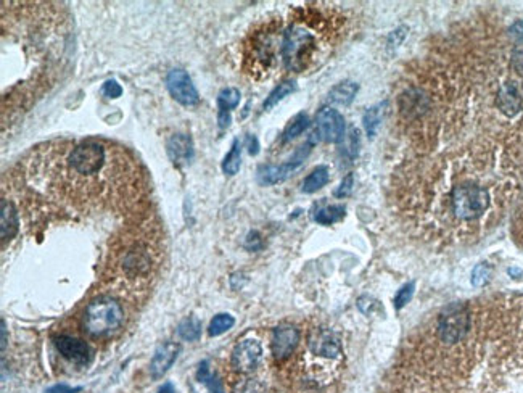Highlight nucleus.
<instances>
[{"mask_svg": "<svg viewBox=\"0 0 523 393\" xmlns=\"http://www.w3.org/2000/svg\"><path fill=\"white\" fill-rule=\"evenodd\" d=\"M7 346V327H5V322L2 321V350H5Z\"/></svg>", "mask_w": 523, "mask_h": 393, "instance_id": "nucleus-39", "label": "nucleus"}, {"mask_svg": "<svg viewBox=\"0 0 523 393\" xmlns=\"http://www.w3.org/2000/svg\"><path fill=\"white\" fill-rule=\"evenodd\" d=\"M124 310L115 298L100 295L86 306L82 315V329L92 339H110L121 330Z\"/></svg>", "mask_w": 523, "mask_h": 393, "instance_id": "nucleus-2", "label": "nucleus"}, {"mask_svg": "<svg viewBox=\"0 0 523 393\" xmlns=\"http://www.w3.org/2000/svg\"><path fill=\"white\" fill-rule=\"evenodd\" d=\"M261 356H263V349H261L259 341L254 339H245L238 341L232 351V366L238 373H252L257 369Z\"/></svg>", "mask_w": 523, "mask_h": 393, "instance_id": "nucleus-10", "label": "nucleus"}, {"mask_svg": "<svg viewBox=\"0 0 523 393\" xmlns=\"http://www.w3.org/2000/svg\"><path fill=\"white\" fill-rule=\"evenodd\" d=\"M343 152L345 155H348L351 159L357 157V153H359V133H357V129L352 128L350 131V134L346 135Z\"/></svg>", "mask_w": 523, "mask_h": 393, "instance_id": "nucleus-29", "label": "nucleus"}, {"mask_svg": "<svg viewBox=\"0 0 523 393\" xmlns=\"http://www.w3.org/2000/svg\"><path fill=\"white\" fill-rule=\"evenodd\" d=\"M281 36L274 26H264L250 36L245 47V70L254 78L267 75L281 54Z\"/></svg>", "mask_w": 523, "mask_h": 393, "instance_id": "nucleus-3", "label": "nucleus"}, {"mask_svg": "<svg viewBox=\"0 0 523 393\" xmlns=\"http://www.w3.org/2000/svg\"><path fill=\"white\" fill-rule=\"evenodd\" d=\"M234 324H235L234 316L227 315V313H221V315H216L211 319L208 327V334L211 335V337H218V335H223L227 330L232 329Z\"/></svg>", "mask_w": 523, "mask_h": 393, "instance_id": "nucleus-28", "label": "nucleus"}, {"mask_svg": "<svg viewBox=\"0 0 523 393\" xmlns=\"http://www.w3.org/2000/svg\"><path fill=\"white\" fill-rule=\"evenodd\" d=\"M240 104V90L235 87H226L218 95V123L219 128H227L230 124V110Z\"/></svg>", "mask_w": 523, "mask_h": 393, "instance_id": "nucleus-17", "label": "nucleus"}, {"mask_svg": "<svg viewBox=\"0 0 523 393\" xmlns=\"http://www.w3.org/2000/svg\"><path fill=\"white\" fill-rule=\"evenodd\" d=\"M158 393H176V392H174L173 384L168 382V384H164L160 390H158Z\"/></svg>", "mask_w": 523, "mask_h": 393, "instance_id": "nucleus-38", "label": "nucleus"}, {"mask_svg": "<svg viewBox=\"0 0 523 393\" xmlns=\"http://www.w3.org/2000/svg\"><path fill=\"white\" fill-rule=\"evenodd\" d=\"M308 128H309V116L306 115V113H298V115L287 124V128L282 134V140L290 142V140L297 139L298 135L303 134Z\"/></svg>", "mask_w": 523, "mask_h": 393, "instance_id": "nucleus-22", "label": "nucleus"}, {"mask_svg": "<svg viewBox=\"0 0 523 393\" xmlns=\"http://www.w3.org/2000/svg\"><path fill=\"white\" fill-rule=\"evenodd\" d=\"M359 90V85L352 81H343L335 85V87L328 92V100L337 105H350Z\"/></svg>", "mask_w": 523, "mask_h": 393, "instance_id": "nucleus-20", "label": "nucleus"}, {"mask_svg": "<svg viewBox=\"0 0 523 393\" xmlns=\"http://www.w3.org/2000/svg\"><path fill=\"white\" fill-rule=\"evenodd\" d=\"M414 287H416V284L409 282V284H406V286H402L400 290H398L396 298H395V306L398 310L405 308L409 301H411L412 295H414Z\"/></svg>", "mask_w": 523, "mask_h": 393, "instance_id": "nucleus-30", "label": "nucleus"}, {"mask_svg": "<svg viewBox=\"0 0 523 393\" xmlns=\"http://www.w3.org/2000/svg\"><path fill=\"white\" fill-rule=\"evenodd\" d=\"M453 212L459 219H475L490 205V195L483 187L474 184H462L453 191L451 197Z\"/></svg>", "mask_w": 523, "mask_h": 393, "instance_id": "nucleus-4", "label": "nucleus"}, {"mask_svg": "<svg viewBox=\"0 0 523 393\" xmlns=\"http://www.w3.org/2000/svg\"><path fill=\"white\" fill-rule=\"evenodd\" d=\"M311 150V144H306L303 147H300L295 153L293 158H290L288 162L282 163V164H263L258 169V182L263 186H272V184H278V182L287 181L290 176H292L295 171H297L301 164H303L304 158L308 157V153Z\"/></svg>", "mask_w": 523, "mask_h": 393, "instance_id": "nucleus-7", "label": "nucleus"}, {"mask_svg": "<svg viewBox=\"0 0 523 393\" xmlns=\"http://www.w3.org/2000/svg\"><path fill=\"white\" fill-rule=\"evenodd\" d=\"M346 124L342 113L335 108L326 107L317 113L316 116V133L321 140L328 142V144H338L345 139Z\"/></svg>", "mask_w": 523, "mask_h": 393, "instance_id": "nucleus-8", "label": "nucleus"}, {"mask_svg": "<svg viewBox=\"0 0 523 393\" xmlns=\"http://www.w3.org/2000/svg\"><path fill=\"white\" fill-rule=\"evenodd\" d=\"M179 353V345L171 344V341H166V344H161L158 346L155 355H153V360L150 363V373L153 379H160L164 374L168 373V369L173 366V363L176 361Z\"/></svg>", "mask_w": 523, "mask_h": 393, "instance_id": "nucleus-15", "label": "nucleus"}, {"mask_svg": "<svg viewBox=\"0 0 523 393\" xmlns=\"http://www.w3.org/2000/svg\"><path fill=\"white\" fill-rule=\"evenodd\" d=\"M178 335L182 340L187 341H195L200 339L202 335V322L200 319L195 316L185 318L178 326Z\"/></svg>", "mask_w": 523, "mask_h": 393, "instance_id": "nucleus-23", "label": "nucleus"}, {"mask_svg": "<svg viewBox=\"0 0 523 393\" xmlns=\"http://www.w3.org/2000/svg\"><path fill=\"white\" fill-rule=\"evenodd\" d=\"M298 341H300V332L297 327L288 326V324H283V326L276 327L274 334H272V341H271L272 355H274V358L278 361L287 360V358L292 356L295 349H297Z\"/></svg>", "mask_w": 523, "mask_h": 393, "instance_id": "nucleus-12", "label": "nucleus"}, {"mask_svg": "<svg viewBox=\"0 0 523 393\" xmlns=\"http://www.w3.org/2000/svg\"><path fill=\"white\" fill-rule=\"evenodd\" d=\"M488 276H490V270L485 265H480L475 267L474 274H472V282H474V286H483L488 281Z\"/></svg>", "mask_w": 523, "mask_h": 393, "instance_id": "nucleus-32", "label": "nucleus"}, {"mask_svg": "<svg viewBox=\"0 0 523 393\" xmlns=\"http://www.w3.org/2000/svg\"><path fill=\"white\" fill-rule=\"evenodd\" d=\"M498 107L504 115L515 116L523 111V84L509 81L498 92Z\"/></svg>", "mask_w": 523, "mask_h": 393, "instance_id": "nucleus-13", "label": "nucleus"}, {"mask_svg": "<svg viewBox=\"0 0 523 393\" xmlns=\"http://www.w3.org/2000/svg\"><path fill=\"white\" fill-rule=\"evenodd\" d=\"M240 164H242V145L240 140L235 139L234 144H232V149L224 158L223 171L229 176H235L238 173V169H240Z\"/></svg>", "mask_w": 523, "mask_h": 393, "instance_id": "nucleus-26", "label": "nucleus"}, {"mask_svg": "<svg viewBox=\"0 0 523 393\" xmlns=\"http://www.w3.org/2000/svg\"><path fill=\"white\" fill-rule=\"evenodd\" d=\"M295 89H297V84H295V81H283L278 85H276V87L272 89V92L267 95V99L264 100L263 110H271L272 107H276L278 102L285 99L287 95L295 92Z\"/></svg>", "mask_w": 523, "mask_h": 393, "instance_id": "nucleus-24", "label": "nucleus"}, {"mask_svg": "<svg viewBox=\"0 0 523 393\" xmlns=\"http://www.w3.org/2000/svg\"><path fill=\"white\" fill-rule=\"evenodd\" d=\"M247 147H248L250 155H258L259 142H258L257 138H254V135H252V134L247 135Z\"/></svg>", "mask_w": 523, "mask_h": 393, "instance_id": "nucleus-34", "label": "nucleus"}, {"mask_svg": "<svg viewBox=\"0 0 523 393\" xmlns=\"http://www.w3.org/2000/svg\"><path fill=\"white\" fill-rule=\"evenodd\" d=\"M79 390H81V389H70L68 385L60 384V385L52 387V389H49L47 393H75V392H79Z\"/></svg>", "mask_w": 523, "mask_h": 393, "instance_id": "nucleus-36", "label": "nucleus"}, {"mask_svg": "<svg viewBox=\"0 0 523 393\" xmlns=\"http://www.w3.org/2000/svg\"><path fill=\"white\" fill-rule=\"evenodd\" d=\"M400 104H401V111L405 113L407 118H416L419 115H422V113L425 111V108H427V104H429V99L425 97L422 90L412 89L401 95Z\"/></svg>", "mask_w": 523, "mask_h": 393, "instance_id": "nucleus-18", "label": "nucleus"}, {"mask_svg": "<svg viewBox=\"0 0 523 393\" xmlns=\"http://www.w3.org/2000/svg\"><path fill=\"white\" fill-rule=\"evenodd\" d=\"M54 344L60 355L66 358L68 361L75 364H87L90 358V350L86 341L79 340L71 335H59L54 339Z\"/></svg>", "mask_w": 523, "mask_h": 393, "instance_id": "nucleus-14", "label": "nucleus"}, {"mask_svg": "<svg viewBox=\"0 0 523 393\" xmlns=\"http://www.w3.org/2000/svg\"><path fill=\"white\" fill-rule=\"evenodd\" d=\"M514 65L517 70L523 73V49H517L514 54Z\"/></svg>", "mask_w": 523, "mask_h": 393, "instance_id": "nucleus-37", "label": "nucleus"}, {"mask_svg": "<svg viewBox=\"0 0 523 393\" xmlns=\"http://www.w3.org/2000/svg\"><path fill=\"white\" fill-rule=\"evenodd\" d=\"M2 214H0V229H2V242L5 243L7 241H11L15 237L16 232H18L20 227V221H18V213H16V208L13 207V203L8 200H2Z\"/></svg>", "mask_w": 523, "mask_h": 393, "instance_id": "nucleus-19", "label": "nucleus"}, {"mask_svg": "<svg viewBox=\"0 0 523 393\" xmlns=\"http://www.w3.org/2000/svg\"><path fill=\"white\" fill-rule=\"evenodd\" d=\"M317 23L311 20L293 21L281 36V60L290 71L301 73L308 70L319 52L317 42Z\"/></svg>", "mask_w": 523, "mask_h": 393, "instance_id": "nucleus-1", "label": "nucleus"}, {"mask_svg": "<svg viewBox=\"0 0 523 393\" xmlns=\"http://www.w3.org/2000/svg\"><path fill=\"white\" fill-rule=\"evenodd\" d=\"M469 330V311L462 305H453L438 319V335L446 345L457 344Z\"/></svg>", "mask_w": 523, "mask_h": 393, "instance_id": "nucleus-6", "label": "nucleus"}, {"mask_svg": "<svg viewBox=\"0 0 523 393\" xmlns=\"http://www.w3.org/2000/svg\"><path fill=\"white\" fill-rule=\"evenodd\" d=\"M247 247L252 250H257L261 247V237L257 234V232H252L247 238Z\"/></svg>", "mask_w": 523, "mask_h": 393, "instance_id": "nucleus-35", "label": "nucleus"}, {"mask_svg": "<svg viewBox=\"0 0 523 393\" xmlns=\"http://www.w3.org/2000/svg\"><path fill=\"white\" fill-rule=\"evenodd\" d=\"M166 85L171 95L182 105L193 107L200 102V95L192 83V78L184 70L178 68V70L169 71L166 76Z\"/></svg>", "mask_w": 523, "mask_h": 393, "instance_id": "nucleus-9", "label": "nucleus"}, {"mask_svg": "<svg viewBox=\"0 0 523 393\" xmlns=\"http://www.w3.org/2000/svg\"><path fill=\"white\" fill-rule=\"evenodd\" d=\"M152 253L149 245L142 242L130 243L119 258V267L123 276L129 281H139L150 276L152 271Z\"/></svg>", "mask_w": 523, "mask_h": 393, "instance_id": "nucleus-5", "label": "nucleus"}, {"mask_svg": "<svg viewBox=\"0 0 523 393\" xmlns=\"http://www.w3.org/2000/svg\"><path fill=\"white\" fill-rule=\"evenodd\" d=\"M308 346L311 355L322 358V360L333 361L342 356V346H340L337 335L327 329L316 330V332L309 337Z\"/></svg>", "mask_w": 523, "mask_h": 393, "instance_id": "nucleus-11", "label": "nucleus"}, {"mask_svg": "<svg viewBox=\"0 0 523 393\" xmlns=\"http://www.w3.org/2000/svg\"><path fill=\"white\" fill-rule=\"evenodd\" d=\"M328 179H331V174H328V168L327 167H317L316 169H312L311 174L304 179L303 192L304 193H314L319 189H322V187L328 182Z\"/></svg>", "mask_w": 523, "mask_h": 393, "instance_id": "nucleus-21", "label": "nucleus"}, {"mask_svg": "<svg viewBox=\"0 0 523 393\" xmlns=\"http://www.w3.org/2000/svg\"><path fill=\"white\" fill-rule=\"evenodd\" d=\"M383 113H385V104L375 105L372 108H369V110L366 111V115H364L362 118V123H364V128H366V133L369 138H372V135H375V133H377L380 123H382Z\"/></svg>", "mask_w": 523, "mask_h": 393, "instance_id": "nucleus-25", "label": "nucleus"}, {"mask_svg": "<svg viewBox=\"0 0 523 393\" xmlns=\"http://www.w3.org/2000/svg\"><path fill=\"white\" fill-rule=\"evenodd\" d=\"M345 207H342V205H331V207H326L319 210L314 214V219L316 223L319 224H324V226H331L333 223H338V221H342L345 218Z\"/></svg>", "mask_w": 523, "mask_h": 393, "instance_id": "nucleus-27", "label": "nucleus"}, {"mask_svg": "<svg viewBox=\"0 0 523 393\" xmlns=\"http://www.w3.org/2000/svg\"><path fill=\"white\" fill-rule=\"evenodd\" d=\"M101 92H104L106 97H110V99H118V97H121L123 94V87L118 84V81H115V79H110V81H106L104 84Z\"/></svg>", "mask_w": 523, "mask_h": 393, "instance_id": "nucleus-31", "label": "nucleus"}, {"mask_svg": "<svg viewBox=\"0 0 523 393\" xmlns=\"http://www.w3.org/2000/svg\"><path fill=\"white\" fill-rule=\"evenodd\" d=\"M168 155L171 162L178 167L190 163L193 158V144L192 139L187 134H174L166 144Z\"/></svg>", "mask_w": 523, "mask_h": 393, "instance_id": "nucleus-16", "label": "nucleus"}, {"mask_svg": "<svg viewBox=\"0 0 523 393\" xmlns=\"http://www.w3.org/2000/svg\"><path fill=\"white\" fill-rule=\"evenodd\" d=\"M352 182H355V178H352V174H348L346 178L342 181V184L338 186V189L335 191V197L338 198H343V197H348L351 191H352Z\"/></svg>", "mask_w": 523, "mask_h": 393, "instance_id": "nucleus-33", "label": "nucleus"}]
</instances>
